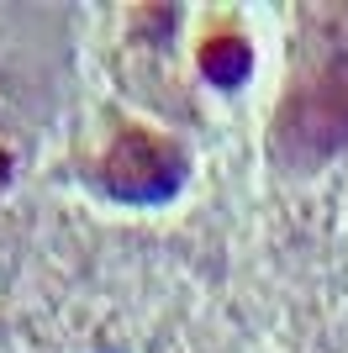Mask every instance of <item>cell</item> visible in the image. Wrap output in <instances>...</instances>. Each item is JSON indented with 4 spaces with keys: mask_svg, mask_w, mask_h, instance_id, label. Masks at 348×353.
Here are the masks:
<instances>
[{
    "mask_svg": "<svg viewBox=\"0 0 348 353\" xmlns=\"http://www.w3.org/2000/svg\"><path fill=\"white\" fill-rule=\"evenodd\" d=\"M101 185L127 201V206H153V201H169L180 185H185V153L159 132H143V127H122L106 148L101 163Z\"/></svg>",
    "mask_w": 348,
    "mask_h": 353,
    "instance_id": "obj_1",
    "label": "cell"
},
{
    "mask_svg": "<svg viewBox=\"0 0 348 353\" xmlns=\"http://www.w3.org/2000/svg\"><path fill=\"white\" fill-rule=\"evenodd\" d=\"M248 69H253V53H248L243 37H206L201 43V74L211 85L232 90V85L248 79Z\"/></svg>",
    "mask_w": 348,
    "mask_h": 353,
    "instance_id": "obj_2",
    "label": "cell"
},
{
    "mask_svg": "<svg viewBox=\"0 0 348 353\" xmlns=\"http://www.w3.org/2000/svg\"><path fill=\"white\" fill-rule=\"evenodd\" d=\"M16 169H21V137H16L11 121L0 117V190L16 179Z\"/></svg>",
    "mask_w": 348,
    "mask_h": 353,
    "instance_id": "obj_3",
    "label": "cell"
}]
</instances>
